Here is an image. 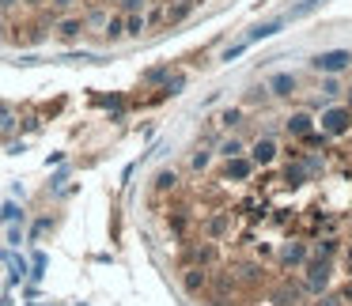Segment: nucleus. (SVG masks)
Returning a JSON list of instances; mask_svg holds the SVG:
<instances>
[{
    "label": "nucleus",
    "mask_w": 352,
    "mask_h": 306,
    "mask_svg": "<svg viewBox=\"0 0 352 306\" xmlns=\"http://www.w3.org/2000/svg\"><path fill=\"white\" fill-rule=\"evenodd\" d=\"M193 8H197V0H170L167 8H163V23H167V27L182 23V19L193 16Z\"/></svg>",
    "instance_id": "13"
},
{
    "label": "nucleus",
    "mask_w": 352,
    "mask_h": 306,
    "mask_svg": "<svg viewBox=\"0 0 352 306\" xmlns=\"http://www.w3.org/2000/svg\"><path fill=\"white\" fill-rule=\"evenodd\" d=\"M84 16H57L54 19V38L61 42V46H72V42L84 38Z\"/></svg>",
    "instance_id": "6"
},
{
    "label": "nucleus",
    "mask_w": 352,
    "mask_h": 306,
    "mask_svg": "<svg viewBox=\"0 0 352 306\" xmlns=\"http://www.w3.org/2000/svg\"><path fill=\"white\" fill-rule=\"evenodd\" d=\"M205 287H208V268L186 265L182 268V291H186V295H201Z\"/></svg>",
    "instance_id": "11"
},
{
    "label": "nucleus",
    "mask_w": 352,
    "mask_h": 306,
    "mask_svg": "<svg viewBox=\"0 0 352 306\" xmlns=\"http://www.w3.org/2000/svg\"><path fill=\"white\" fill-rule=\"evenodd\" d=\"M148 0H122V16H129V12H144Z\"/></svg>",
    "instance_id": "27"
},
{
    "label": "nucleus",
    "mask_w": 352,
    "mask_h": 306,
    "mask_svg": "<svg viewBox=\"0 0 352 306\" xmlns=\"http://www.w3.org/2000/svg\"><path fill=\"white\" fill-rule=\"evenodd\" d=\"M265 99H269V95H265V87H254V91L246 95V102H265Z\"/></svg>",
    "instance_id": "31"
},
{
    "label": "nucleus",
    "mask_w": 352,
    "mask_h": 306,
    "mask_svg": "<svg viewBox=\"0 0 352 306\" xmlns=\"http://www.w3.org/2000/svg\"><path fill=\"white\" fill-rule=\"evenodd\" d=\"M314 129L326 140H341L352 132V106H329L322 110V117H314Z\"/></svg>",
    "instance_id": "2"
},
{
    "label": "nucleus",
    "mask_w": 352,
    "mask_h": 306,
    "mask_svg": "<svg viewBox=\"0 0 352 306\" xmlns=\"http://www.w3.org/2000/svg\"><path fill=\"white\" fill-rule=\"evenodd\" d=\"M155 189H160V193H175L178 189V174H175V170H160V174H155Z\"/></svg>",
    "instance_id": "23"
},
{
    "label": "nucleus",
    "mask_w": 352,
    "mask_h": 306,
    "mask_svg": "<svg viewBox=\"0 0 352 306\" xmlns=\"http://www.w3.org/2000/svg\"><path fill=\"white\" fill-rule=\"evenodd\" d=\"M186 265H197V268H212L216 261H220V250H216V242H190L182 253Z\"/></svg>",
    "instance_id": "7"
},
{
    "label": "nucleus",
    "mask_w": 352,
    "mask_h": 306,
    "mask_svg": "<svg viewBox=\"0 0 352 306\" xmlns=\"http://www.w3.org/2000/svg\"><path fill=\"white\" fill-rule=\"evenodd\" d=\"M4 31H8V23H4V16H0V34H4Z\"/></svg>",
    "instance_id": "32"
},
{
    "label": "nucleus",
    "mask_w": 352,
    "mask_h": 306,
    "mask_svg": "<svg viewBox=\"0 0 352 306\" xmlns=\"http://www.w3.org/2000/svg\"><path fill=\"white\" fill-rule=\"evenodd\" d=\"M280 27H284V19H273V23H261V27H254V31L250 34H246V46H250V42H258V38H273V34L276 31H280Z\"/></svg>",
    "instance_id": "20"
},
{
    "label": "nucleus",
    "mask_w": 352,
    "mask_h": 306,
    "mask_svg": "<svg viewBox=\"0 0 352 306\" xmlns=\"http://www.w3.org/2000/svg\"><path fill=\"white\" fill-rule=\"evenodd\" d=\"M102 34H107V42H122V38H125V19H122V12H114V16L107 19Z\"/></svg>",
    "instance_id": "19"
},
{
    "label": "nucleus",
    "mask_w": 352,
    "mask_h": 306,
    "mask_svg": "<svg viewBox=\"0 0 352 306\" xmlns=\"http://www.w3.org/2000/svg\"><path fill=\"white\" fill-rule=\"evenodd\" d=\"M246 159H250L258 170H265V167H273V163L280 159V144H276L273 137H258L250 144V152H246Z\"/></svg>",
    "instance_id": "4"
},
{
    "label": "nucleus",
    "mask_w": 352,
    "mask_h": 306,
    "mask_svg": "<svg viewBox=\"0 0 352 306\" xmlns=\"http://www.w3.org/2000/svg\"><path fill=\"white\" fill-rule=\"evenodd\" d=\"M205 235H208V242H220L223 235H231V215L228 212H212L205 220Z\"/></svg>",
    "instance_id": "14"
},
{
    "label": "nucleus",
    "mask_w": 352,
    "mask_h": 306,
    "mask_svg": "<svg viewBox=\"0 0 352 306\" xmlns=\"http://www.w3.org/2000/svg\"><path fill=\"white\" fill-rule=\"evenodd\" d=\"M216 152H220L223 159H235V155H246V144L239 137H223L220 144H216Z\"/></svg>",
    "instance_id": "18"
},
{
    "label": "nucleus",
    "mask_w": 352,
    "mask_h": 306,
    "mask_svg": "<svg viewBox=\"0 0 352 306\" xmlns=\"http://www.w3.org/2000/svg\"><path fill=\"white\" fill-rule=\"evenodd\" d=\"M220 125H223V129H239V125H243V106L220 110Z\"/></svg>",
    "instance_id": "21"
},
{
    "label": "nucleus",
    "mask_w": 352,
    "mask_h": 306,
    "mask_svg": "<svg viewBox=\"0 0 352 306\" xmlns=\"http://www.w3.org/2000/svg\"><path fill=\"white\" fill-rule=\"evenodd\" d=\"M314 298H318L314 306H344L341 291H322V295H314Z\"/></svg>",
    "instance_id": "25"
},
{
    "label": "nucleus",
    "mask_w": 352,
    "mask_h": 306,
    "mask_svg": "<svg viewBox=\"0 0 352 306\" xmlns=\"http://www.w3.org/2000/svg\"><path fill=\"white\" fill-rule=\"evenodd\" d=\"M299 283H303L307 295H322V291H329V283H333V261H326V257H307Z\"/></svg>",
    "instance_id": "1"
},
{
    "label": "nucleus",
    "mask_w": 352,
    "mask_h": 306,
    "mask_svg": "<svg viewBox=\"0 0 352 306\" xmlns=\"http://www.w3.org/2000/svg\"><path fill=\"white\" fill-rule=\"evenodd\" d=\"M322 91H326V95H341V84H337V76H326V80H322Z\"/></svg>",
    "instance_id": "29"
},
{
    "label": "nucleus",
    "mask_w": 352,
    "mask_h": 306,
    "mask_svg": "<svg viewBox=\"0 0 352 306\" xmlns=\"http://www.w3.org/2000/svg\"><path fill=\"white\" fill-rule=\"evenodd\" d=\"M107 19H110V12L102 8V4H91V8H87V16H84V27H87V31H102V27H107Z\"/></svg>",
    "instance_id": "17"
},
{
    "label": "nucleus",
    "mask_w": 352,
    "mask_h": 306,
    "mask_svg": "<svg viewBox=\"0 0 352 306\" xmlns=\"http://www.w3.org/2000/svg\"><path fill=\"white\" fill-rule=\"evenodd\" d=\"M163 76H167V69H152V72H144V84H160Z\"/></svg>",
    "instance_id": "30"
},
{
    "label": "nucleus",
    "mask_w": 352,
    "mask_h": 306,
    "mask_svg": "<svg viewBox=\"0 0 352 306\" xmlns=\"http://www.w3.org/2000/svg\"><path fill=\"white\" fill-rule=\"evenodd\" d=\"M326 0H303V4H296V8L288 12V19H303V16H311L314 8H322Z\"/></svg>",
    "instance_id": "24"
},
{
    "label": "nucleus",
    "mask_w": 352,
    "mask_h": 306,
    "mask_svg": "<svg viewBox=\"0 0 352 306\" xmlns=\"http://www.w3.org/2000/svg\"><path fill=\"white\" fill-rule=\"evenodd\" d=\"M254 170L258 167H254L246 155H235V159H228V167H223V178H228V182H250Z\"/></svg>",
    "instance_id": "12"
},
{
    "label": "nucleus",
    "mask_w": 352,
    "mask_h": 306,
    "mask_svg": "<svg viewBox=\"0 0 352 306\" xmlns=\"http://www.w3.org/2000/svg\"><path fill=\"white\" fill-rule=\"evenodd\" d=\"M303 295H307L303 283H299V280L292 283V276H280L276 287L269 291V303H273V306H299V303H303Z\"/></svg>",
    "instance_id": "5"
},
{
    "label": "nucleus",
    "mask_w": 352,
    "mask_h": 306,
    "mask_svg": "<svg viewBox=\"0 0 352 306\" xmlns=\"http://www.w3.org/2000/svg\"><path fill=\"white\" fill-rule=\"evenodd\" d=\"M72 4H76V0H46V8L54 12V16H65V12L72 8Z\"/></svg>",
    "instance_id": "26"
},
{
    "label": "nucleus",
    "mask_w": 352,
    "mask_h": 306,
    "mask_svg": "<svg viewBox=\"0 0 352 306\" xmlns=\"http://www.w3.org/2000/svg\"><path fill=\"white\" fill-rule=\"evenodd\" d=\"M122 19H125V38H144V31H148L144 12H129V16H122Z\"/></svg>",
    "instance_id": "16"
},
{
    "label": "nucleus",
    "mask_w": 352,
    "mask_h": 306,
    "mask_svg": "<svg viewBox=\"0 0 352 306\" xmlns=\"http://www.w3.org/2000/svg\"><path fill=\"white\" fill-rule=\"evenodd\" d=\"M284 129H288L292 140H303V137H311V132H314V117L307 114V110H296L292 117H284Z\"/></svg>",
    "instance_id": "10"
},
{
    "label": "nucleus",
    "mask_w": 352,
    "mask_h": 306,
    "mask_svg": "<svg viewBox=\"0 0 352 306\" xmlns=\"http://www.w3.org/2000/svg\"><path fill=\"white\" fill-rule=\"evenodd\" d=\"M337 253H341V242H337V238H314V246H311V257H326V261H333L337 257Z\"/></svg>",
    "instance_id": "15"
},
{
    "label": "nucleus",
    "mask_w": 352,
    "mask_h": 306,
    "mask_svg": "<svg viewBox=\"0 0 352 306\" xmlns=\"http://www.w3.org/2000/svg\"><path fill=\"white\" fill-rule=\"evenodd\" d=\"M265 91L276 95V99H292V95L299 91V80L292 76V72H273V76H269V84H265Z\"/></svg>",
    "instance_id": "9"
},
{
    "label": "nucleus",
    "mask_w": 352,
    "mask_h": 306,
    "mask_svg": "<svg viewBox=\"0 0 352 306\" xmlns=\"http://www.w3.org/2000/svg\"><path fill=\"white\" fill-rule=\"evenodd\" d=\"M246 54V42H239V46H228L223 49V61H235V57H243Z\"/></svg>",
    "instance_id": "28"
},
{
    "label": "nucleus",
    "mask_w": 352,
    "mask_h": 306,
    "mask_svg": "<svg viewBox=\"0 0 352 306\" xmlns=\"http://www.w3.org/2000/svg\"><path fill=\"white\" fill-rule=\"evenodd\" d=\"M311 257V246L307 242H284L276 250V265L280 268H303V261Z\"/></svg>",
    "instance_id": "8"
},
{
    "label": "nucleus",
    "mask_w": 352,
    "mask_h": 306,
    "mask_svg": "<svg viewBox=\"0 0 352 306\" xmlns=\"http://www.w3.org/2000/svg\"><path fill=\"white\" fill-rule=\"evenodd\" d=\"M208 167H212V152H205V148H197V152L190 155V170H197V174H205Z\"/></svg>",
    "instance_id": "22"
},
{
    "label": "nucleus",
    "mask_w": 352,
    "mask_h": 306,
    "mask_svg": "<svg viewBox=\"0 0 352 306\" xmlns=\"http://www.w3.org/2000/svg\"><path fill=\"white\" fill-rule=\"evenodd\" d=\"M311 69L322 72V76H337V72L352 69V54L349 49H326V54L311 57Z\"/></svg>",
    "instance_id": "3"
}]
</instances>
